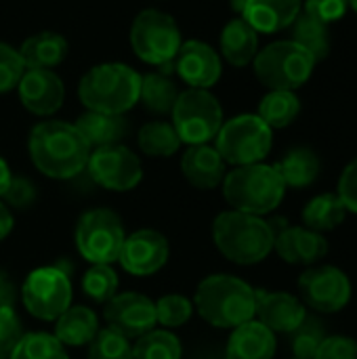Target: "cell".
I'll return each mask as SVG.
<instances>
[{
    "mask_svg": "<svg viewBox=\"0 0 357 359\" xmlns=\"http://www.w3.org/2000/svg\"><path fill=\"white\" fill-rule=\"evenodd\" d=\"M4 202L13 208L25 210L34 204L36 200V187L27 177H11L8 187L4 191Z\"/></svg>",
    "mask_w": 357,
    "mask_h": 359,
    "instance_id": "obj_41",
    "label": "cell"
},
{
    "mask_svg": "<svg viewBox=\"0 0 357 359\" xmlns=\"http://www.w3.org/2000/svg\"><path fill=\"white\" fill-rule=\"evenodd\" d=\"M69 53L67 40L57 32H38L23 40L19 55L25 69H55Z\"/></svg>",
    "mask_w": 357,
    "mask_h": 359,
    "instance_id": "obj_23",
    "label": "cell"
},
{
    "mask_svg": "<svg viewBox=\"0 0 357 359\" xmlns=\"http://www.w3.org/2000/svg\"><path fill=\"white\" fill-rule=\"evenodd\" d=\"M269 227L274 231V248L286 263L311 265L328 252V242L318 231L307 227H290L286 219H274L269 221Z\"/></svg>",
    "mask_w": 357,
    "mask_h": 359,
    "instance_id": "obj_16",
    "label": "cell"
},
{
    "mask_svg": "<svg viewBox=\"0 0 357 359\" xmlns=\"http://www.w3.org/2000/svg\"><path fill=\"white\" fill-rule=\"evenodd\" d=\"M86 170L97 185L109 191H128L143 179L141 160L122 143L93 149Z\"/></svg>",
    "mask_w": 357,
    "mask_h": 359,
    "instance_id": "obj_12",
    "label": "cell"
},
{
    "mask_svg": "<svg viewBox=\"0 0 357 359\" xmlns=\"http://www.w3.org/2000/svg\"><path fill=\"white\" fill-rule=\"evenodd\" d=\"M221 44V55L225 57L227 63L236 67H244L255 61L259 53V34L242 19H231L219 38Z\"/></svg>",
    "mask_w": 357,
    "mask_h": 359,
    "instance_id": "obj_26",
    "label": "cell"
},
{
    "mask_svg": "<svg viewBox=\"0 0 357 359\" xmlns=\"http://www.w3.org/2000/svg\"><path fill=\"white\" fill-rule=\"evenodd\" d=\"M347 0H305V13L322 23H335L347 13Z\"/></svg>",
    "mask_w": 357,
    "mask_h": 359,
    "instance_id": "obj_42",
    "label": "cell"
},
{
    "mask_svg": "<svg viewBox=\"0 0 357 359\" xmlns=\"http://www.w3.org/2000/svg\"><path fill=\"white\" fill-rule=\"evenodd\" d=\"M17 301V288L15 282L11 280V276L0 269V309L2 307H15Z\"/></svg>",
    "mask_w": 357,
    "mask_h": 359,
    "instance_id": "obj_45",
    "label": "cell"
},
{
    "mask_svg": "<svg viewBox=\"0 0 357 359\" xmlns=\"http://www.w3.org/2000/svg\"><path fill=\"white\" fill-rule=\"evenodd\" d=\"M347 2H349V6H351V8L357 13V0H347Z\"/></svg>",
    "mask_w": 357,
    "mask_h": 359,
    "instance_id": "obj_48",
    "label": "cell"
},
{
    "mask_svg": "<svg viewBox=\"0 0 357 359\" xmlns=\"http://www.w3.org/2000/svg\"><path fill=\"white\" fill-rule=\"evenodd\" d=\"M194 309L215 328H238L257 316V290L244 280L215 273L198 284Z\"/></svg>",
    "mask_w": 357,
    "mask_h": 359,
    "instance_id": "obj_2",
    "label": "cell"
},
{
    "mask_svg": "<svg viewBox=\"0 0 357 359\" xmlns=\"http://www.w3.org/2000/svg\"><path fill=\"white\" fill-rule=\"evenodd\" d=\"M191 313H194V301H189L183 294L173 292L156 301V320L166 330L181 328L183 324H187Z\"/></svg>",
    "mask_w": 357,
    "mask_h": 359,
    "instance_id": "obj_37",
    "label": "cell"
},
{
    "mask_svg": "<svg viewBox=\"0 0 357 359\" xmlns=\"http://www.w3.org/2000/svg\"><path fill=\"white\" fill-rule=\"evenodd\" d=\"M17 90L21 105L34 116L57 114L65 99V86L55 69H25Z\"/></svg>",
    "mask_w": 357,
    "mask_h": 359,
    "instance_id": "obj_18",
    "label": "cell"
},
{
    "mask_svg": "<svg viewBox=\"0 0 357 359\" xmlns=\"http://www.w3.org/2000/svg\"><path fill=\"white\" fill-rule=\"evenodd\" d=\"M179 97L177 84L164 76V74H147L141 76V90H139V101L154 111V114H170L175 107V101Z\"/></svg>",
    "mask_w": 357,
    "mask_h": 359,
    "instance_id": "obj_32",
    "label": "cell"
},
{
    "mask_svg": "<svg viewBox=\"0 0 357 359\" xmlns=\"http://www.w3.org/2000/svg\"><path fill=\"white\" fill-rule=\"evenodd\" d=\"M223 196L234 210L263 217L280 206L286 194V185L269 164H248L236 166L223 179Z\"/></svg>",
    "mask_w": 357,
    "mask_h": 359,
    "instance_id": "obj_5",
    "label": "cell"
},
{
    "mask_svg": "<svg viewBox=\"0 0 357 359\" xmlns=\"http://www.w3.org/2000/svg\"><path fill=\"white\" fill-rule=\"evenodd\" d=\"M345 215H347V208L343 206L339 196L322 194L305 206L303 221H305L307 229L322 233V231H330V229L339 227L343 223Z\"/></svg>",
    "mask_w": 357,
    "mask_h": 359,
    "instance_id": "obj_31",
    "label": "cell"
},
{
    "mask_svg": "<svg viewBox=\"0 0 357 359\" xmlns=\"http://www.w3.org/2000/svg\"><path fill=\"white\" fill-rule=\"evenodd\" d=\"M11 177H13V175H11V168H8L6 160L0 156V198H2V196H4V191H6Z\"/></svg>",
    "mask_w": 357,
    "mask_h": 359,
    "instance_id": "obj_47",
    "label": "cell"
},
{
    "mask_svg": "<svg viewBox=\"0 0 357 359\" xmlns=\"http://www.w3.org/2000/svg\"><path fill=\"white\" fill-rule=\"evenodd\" d=\"M74 124L90 149L118 145L128 133V122L124 120V116H116V114H101V111L86 109Z\"/></svg>",
    "mask_w": 357,
    "mask_h": 359,
    "instance_id": "obj_24",
    "label": "cell"
},
{
    "mask_svg": "<svg viewBox=\"0 0 357 359\" xmlns=\"http://www.w3.org/2000/svg\"><path fill=\"white\" fill-rule=\"evenodd\" d=\"M34 166L50 179H74L80 175L90 158V147L76 128V124L61 120H44L36 124L27 141Z\"/></svg>",
    "mask_w": 357,
    "mask_h": 359,
    "instance_id": "obj_1",
    "label": "cell"
},
{
    "mask_svg": "<svg viewBox=\"0 0 357 359\" xmlns=\"http://www.w3.org/2000/svg\"><path fill=\"white\" fill-rule=\"evenodd\" d=\"M23 339V324L15 313V307L0 309V359H8Z\"/></svg>",
    "mask_w": 357,
    "mask_h": 359,
    "instance_id": "obj_40",
    "label": "cell"
},
{
    "mask_svg": "<svg viewBox=\"0 0 357 359\" xmlns=\"http://www.w3.org/2000/svg\"><path fill=\"white\" fill-rule=\"evenodd\" d=\"M141 74L126 63H99L90 67L80 84L78 97L88 111L124 116L139 103Z\"/></svg>",
    "mask_w": 357,
    "mask_h": 359,
    "instance_id": "obj_3",
    "label": "cell"
},
{
    "mask_svg": "<svg viewBox=\"0 0 357 359\" xmlns=\"http://www.w3.org/2000/svg\"><path fill=\"white\" fill-rule=\"evenodd\" d=\"M314 359H357V343L347 337L324 339Z\"/></svg>",
    "mask_w": 357,
    "mask_h": 359,
    "instance_id": "obj_43",
    "label": "cell"
},
{
    "mask_svg": "<svg viewBox=\"0 0 357 359\" xmlns=\"http://www.w3.org/2000/svg\"><path fill=\"white\" fill-rule=\"evenodd\" d=\"M105 322L109 328L120 332L122 337L139 339L145 332L154 330L156 320V303L139 292H120L112 301L105 303Z\"/></svg>",
    "mask_w": 357,
    "mask_h": 359,
    "instance_id": "obj_15",
    "label": "cell"
},
{
    "mask_svg": "<svg viewBox=\"0 0 357 359\" xmlns=\"http://www.w3.org/2000/svg\"><path fill=\"white\" fill-rule=\"evenodd\" d=\"M299 290L303 301L322 313L341 311L351 299V282L349 278L330 265L307 269L299 278Z\"/></svg>",
    "mask_w": 357,
    "mask_h": 359,
    "instance_id": "obj_13",
    "label": "cell"
},
{
    "mask_svg": "<svg viewBox=\"0 0 357 359\" xmlns=\"http://www.w3.org/2000/svg\"><path fill=\"white\" fill-rule=\"evenodd\" d=\"M88 359H133V345L114 328H103L88 345Z\"/></svg>",
    "mask_w": 357,
    "mask_h": 359,
    "instance_id": "obj_38",
    "label": "cell"
},
{
    "mask_svg": "<svg viewBox=\"0 0 357 359\" xmlns=\"http://www.w3.org/2000/svg\"><path fill=\"white\" fill-rule=\"evenodd\" d=\"M274 355L276 334L257 320L234 328L225 351V359H274Z\"/></svg>",
    "mask_w": 357,
    "mask_h": 359,
    "instance_id": "obj_22",
    "label": "cell"
},
{
    "mask_svg": "<svg viewBox=\"0 0 357 359\" xmlns=\"http://www.w3.org/2000/svg\"><path fill=\"white\" fill-rule=\"evenodd\" d=\"M295 359H297V358H295Z\"/></svg>",
    "mask_w": 357,
    "mask_h": 359,
    "instance_id": "obj_49",
    "label": "cell"
},
{
    "mask_svg": "<svg viewBox=\"0 0 357 359\" xmlns=\"http://www.w3.org/2000/svg\"><path fill=\"white\" fill-rule=\"evenodd\" d=\"M99 320L93 309L88 307H67L57 320H55V339L63 347H84L90 345V341L99 332Z\"/></svg>",
    "mask_w": 357,
    "mask_h": 359,
    "instance_id": "obj_25",
    "label": "cell"
},
{
    "mask_svg": "<svg viewBox=\"0 0 357 359\" xmlns=\"http://www.w3.org/2000/svg\"><path fill=\"white\" fill-rule=\"evenodd\" d=\"M292 27V42H297L301 48H305L314 61H322L328 57L330 53V34H328V25L314 19L307 13H299V17L295 19Z\"/></svg>",
    "mask_w": 357,
    "mask_h": 359,
    "instance_id": "obj_28",
    "label": "cell"
},
{
    "mask_svg": "<svg viewBox=\"0 0 357 359\" xmlns=\"http://www.w3.org/2000/svg\"><path fill=\"white\" fill-rule=\"evenodd\" d=\"M181 343L170 330H149L133 345V359H181Z\"/></svg>",
    "mask_w": 357,
    "mask_h": 359,
    "instance_id": "obj_33",
    "label": "cell"
},
{
    "mask_svg": "<svg viewBox=\"0 0 357 359\" xmlns=\"http://www.w3.org/2000/svg\"><path fill=\"white\" fill-rule=\"evenodd\" d=\"M173 67L189 88H204V90L213 88L223 74L219 53L202 40L183 42L175 57Z\"/></svg>",
    "mask_w": 357,
    "mask_h": 359,
    "instance_id": "obj_17",
    "label": "cell"
},
{
    "mask_svg": "<svg viewBox=\"0 0 357 359\" xmlns=\"http://www.w3.org/2000/svg\"><path fill=\"white\" fill-rule=\"evenodd\" d=\"M8 359H69L65 347L55 339V334L46 332H29L23 334L19 345L15 347Z\"/></svg>",
    "mask_w": 357,
    "mask_h": 359,
    "instance_id": "obj_34",
    "label": "cell"
},
{
    "mask_svg": "<svg viewBox=\"0 0 357 359\" xmlns=\"http://www.w3.org/2000/svg\"><path fill=\"white\" fill-rule=\"evenodd\" d=\"M23 72H25V63L19 55V48L0 42V95L17 88Z\"/></svg>",
    "mask_w": 357,
    "mask_h": 359,
    "instance_id": "obj_39",
    "label": "cell"
},
{
    "mask_svg": "<svg viewBox=\"0 0 357 359\" xmlns=\"http://www.w3.org/2000/svg\"><path fill=\"white\" fill-rule=\"evenodd\" d=\"M13 223H15V219H13L11 210L6 208V204L0 202V242L13 231Z\"/></svg>",
    "mask_w": 357,
    "mask_h": 359,
    "instance_id": "obj_46",
    "label": "cell"
},
{
    "mask_svg": "<svg viewBox=\"0 0 357 359\" xmlns=\"http://www.w3.org/2000/svg\"><path fill=\"white\" fill-rule=\"evenodd\" d=\"M274 133L257 114H242L223 122L215 137V149L225 164L248 166L259 164L271 151Z\"/></svg>",
    "mask_w": 357,
    "mask_h": 359,
    "instance_id": "obj_8",
    "label": "cell"
},
{
    "mask_svg": "<svg viewBox=\"0 0 357 359\" xmlns=\"http://www.w3.org/2000/svg\"><path fill=\"white\" fill-rule=\"evenodd\" d=\"M343 206L357 215V158L347 164L339 181V194Z\"/></svg>",
    "mask_w": 357,
    "mask_h": 359,
    "instance_id": "obj_44",
    "label": "cell"
},
{
    "mask_svg": "<svg viewBox=\"0 0 357 359\" xmlns=\"http://www.w3.org/2000/svg\"><path fill=\"white\" fill-rule=\"evenodd\" d=\"M181 172L187 183L198 189H215L223 183L227 175L225 160L208 143L189 145L185 149V154L181 156Z\"/></svg>",
    "mask_w": 357,
    "mask_h": 359,
    "instance_id": "obj_21",
    "label": "cell"
},
{
    "mask_svg": "<svg viewBox=\"0 0 357 359\" xmlns=\"http://www.w3.org/2000/svg\"><path fill=\"white\" fill-rule=\"evenodd\" d=\"M137 143H139V149L151 158H168V156L177 154L181 147V139L177 135L175 126L170 122H162V120L143 124L137 135Z\"/></svg>",
    "mask_w": 357,
    "mask_h": 359,
    "instance_id": "obj_30",
    "label": "cell"
},
{
    "mask_svg": "<svg viewBox=\"0 0 357 359\" xmlns=\"http://www.w3.org/2000/svg\"><path fill=\"white\" fill-rule=\"evenodd\" d=\"M303 303L288 292H263L257 290V322L269 328L274 334H290L305 320Z\"/></svg>",
    "mask_w": 357,
    "mask_h": 359,
    "instance_id": "obj_20",
    "label": "cell"
},
{
    "mask_svg": "<svg viewBox=\"0 0 357 359\" xmlns=\"http://www.w3.org/2000/svg\"><path fill=\"white\" fill-rule=\"evenodd\" d=\"M170 255L168 240L156 229H139L126 236L120 250V265L124 271L137 278H147L158 273Z\"/></svg>",
    "mask_w": 357,
    "mask_h": 359,
    "instance_id": "obj_14",
    "label": "cell"
},
{
    "mask_svg": "<svg viewBox=\"0 0 357 359\" xmlns=\"http://www.w3.org/2000/svg\"><path fill=\"white\" fill-rule=\"evenodd\" d=\"M255 74L269 90H297L314 74V57L292 40H280L257 53Z\"/></svg>",
    "mask_w": 357,
    "mask_h": 359,
    "instance_id": "obj_7",
    "label": "cell"
},
{
    "mask_svg": "<svg viewBox=\"0 0 357 359\" xmlns=\"http://www.w3.org/2000/svg\"><path fill=\"white\" fill-rule=\"evenodd\" d=\"M181 44H183L181 29L177 21L164 11L145 8L135 17L130 25L133 53L149 65L173 69Z\"/></svg>",
    "mask_w": 357,
    "mask_h": 359,
    "instance_id": "obj_6",
    "label": "cell"
},
{
    "mask_svg": "<svg viewBox=\"0 0 357 359\" xmlns=\"http://www.w3.org/2000/svg\"><path fill=\"white\" fill-rule=\"evenodd\" d=\"M82 290L97 303H107L118 294V276L112 265H93L82 278Z\"/></svg>",
    "mask_w": 357,
    "mask_h": 359,
    "instance_id": "obj_36",
    "label": "cell"
},
{
    "mask_svg": "<svg viewBox=\"0 0 357 359\" xmlns=\"http://www.w3.org/2000/svg\"><path fill=\"white\" fill-rule=\"evenodd\" d=\"M301 4V0H240V11L257 34H276L295 23Z\"/></svg>",
    "mask_w": 357,
    "mask_h": 359,
    "instance_id": "obj_19",
    "label": "cell"
},
{
    "mask_svg": "<svg viewBox=\"0 0 357 359\" xmlns=\"http://www.w3.org/2000/svg\"><path fill=\"white\" fill-rule=\"evenodd\" d=\"M299 111H301V101L292 90H269L261 99L257 116L274 130L292 124Z\"/></svg>",
    "mask_w": 357,
    "mask_h": 359,
    "instance_id": "obj_29",
    "label": "cell"
},
{
    "mask_svg": "<svg viewBox=\"0 0 357 359\" xmlns=\"http://www.w3.org/2000/svg\"><path fill=\"white\" fill-rule=\"evenodd\" d=\"M23 307L42 322H55L72 305L69 273L61 267H38L21 286Z\"/></svg>",
    "mask_w": 357,
    "mask_h": 359,
    "instance_id": "obj_11",
    "label": "cell"
},
{
    "mask_svg": "<svg viewBox=\"0 0 357 359\" xmlns=\"http://www.w3.org/2000/svg\"><path fill=\"white\" fill-rule=\"evenodd\" d=\"M276 170L280 172L282 181L286 187H307L311 185L320 170V158L314 149L309 147H295L290 149L278 164H274Z\"/></svg>",
    "mask_w": 357,
    "mask_h": 359,
    "instance_id": "obj_27",
    "label": "cell"
},
{
    "mask_svg": "<svg viewBox=\"0 0 357 359\" xmlns=\"http://www.w3.org/2000/svg\"><path fill=\"white\" fill-rule=\"evenodd\" d=\"M173 126L187 145H204L217 137L223 126V107L219 99L204 88L179 93L173 107Z\"/></svg>",
    "mask_w": 357,
    "mask_h": 359,
    "instance_id": "obj_9",
    "label": "cell"
},
{
    "mask_svg": "<svg viewBox=\"0 0 357 359\" xmlns=\"http://www.w3.org/2000/svg\"><path fill=\"white\" fill-rule=\"evenodd\" d=\"M326 339L324 324L318 318L305 316V320L290 332V349L297 359H314Z\"/></svg>",
    "mask_w": 357,
    "mask_h": 359,
    "instance_id": "obj_35",
    "label": "cell"
},
{
    "mask_svg": "<svg viewBox=\"0 0 357 359\" xmlns=\"http://www.w3.org/2000/svg\"><path fill=\"white\" fill-rule=\"evenodd\" d=\"M126 240L122 219L109 208H93L78 219L76 246L93 265H112L118 261Z\"/></svg>",
    "mask_w": 357,
    "mask_h": 359,
    "instance_id": "obj_10",
    "label": "cell"
},
{
    "mask_svg": "<svg viewBox=\"0 0 357 359\" xmlns=\"http://www.w3.org/2000/svg\"><path fill=\"white\" fill-rule=\"evenodd\" d=\"M213 240L219 252L238 265H255L274 250L269 221L240 210L221 212L213 223Z\"/></svg>",
    "mask_w": 357,
    "mask_h": 359,
    "instance_id": "obj_4",
    "label": "cell"
}]
</instances>
